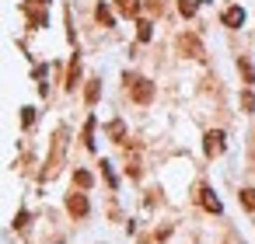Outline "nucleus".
Instances as JSON below:
<instances>
[{
    "instance_id": "obj_1",
    "label": "nucleus",
    "mask_w": 255,
    "mask_h": 244,
    "mask_svg": "<svg viewBox=\"0 0 255 244\" xmlns=\"http://www.w3.org/2000/svg\"><path fill=\"white\" fill-rule=\"evenodd\" d=\"M178 49H182V56H189V60H206V49H203V42H199L196 35H178Z\"/></svg>"
},
{
    "instance_id": "obj_2",
    "label": "nucleus",
    "mask_w": 255,
    "mask_h": 244,
    "mask_svg": "<svg viewBox=\"0 0 255 244\" xmlns=\"http://www.w3.org/2000/svg\"><path fill=\"white\" fill-rule=\"evenodd\" d=\"M133 87H129V94H133V101L136 105H150V98H154V84L147 81V77H136V81H129Z\"/></svg>"
},
{
    "instance_id": "obj_3",
    "label": "nucleus",
    "mask_w": 255,
    "mask_h": 244,
    "mask_svg": "<svg viewBox=\"0 0 255 244\" xmlns=\"http://www.w3.org/2000/svg\"><path fill=\"white\" fill-rule=\"evenodd\" d=\"M224 147H227V143H224V133H220V129H210V133H206V143H203L206 157H220Z\"/></svg>"
},
{
    "instance_id": "obj_4",
    "label": "nucleus",
    "mask_w": 255,
    "mask_h": 244,
    "mask_svg": "<svg viewBox=\"0 0 255 244\" xmlns=\"http://www.w3.org/2000/svg\"><path fill=\"white\" fill-rule=\"evenodd\" d=\"M67 209H70V216H88V199L81 192H74V195H67Z\"/></svg>"
},
{
    "instance_id": "obj_5",
    "label": "nucleus",
    "mask_w": 255,
    "mask_h": 244,
    "mask_svg": "<svg viewBox=\"0 0 255 244\" xmlns=\"http://www.w3.org/2000/svg\"><path fill=\"white\" fill-rule=\"evenodd\" d=\"M224 25H227V28H241V25H245V11H241V7H227V11H224Z\"/></svg>"
},
{
    "instance_id": "obj_6",
    "label": "nucleus",
    "mask_w": 255,
    "mask_h": 244,
    "mask_svg": "<svg viewBox=\"0 0 255 244\" xmlns=\"http://www.w3.org/2000/svg\"><path fill=\"white\" fill-rule=\"evenodd\" d=\"M199 202H203V209H210V213H220V199L213 195V188H199Z\"/></svg>"
},
{
    "instance_id": "obj_7",
    "label": "nucleus",
    "mask_w": 255,
    "mask_h": 244,
    "mask_svg": "<svg viewBox=\"0 0 255 244\" xmlns=\"http://www.w3.org/2000/svg\"><path fill=\"white\" fill-rule=\"evenodd\" d=\"M116 7L123 18H136L140 14V0H116Z\"/></svg>"
},
{
    "instance_id": "obj_8",
    "label": "nucleus",
    "mask_w": 255,
    "mask_h": 244,
    "mask_svg": "<svg viewBox=\"0 0 255 244\" xmlns=\"http://www.w3.org/2000/svg\"><path fill=\"white\" fill-rule=\"evenodd\" d=\"M77 81H81V60H74V63H70V74H67V91H74V87H77Z\"/></svg>"
},
{
    "instance_id": "obj_9",
    "label": "nucleus",
    "mask_w": 255,
    "mask_h": 244,
    "mask_svg": "<svg viewBox=\"0 0 255 244\" xmlns=\"http://www.w3.org/2000/svg\"><path fill=\"white\" fill-rule=\"evenodd\" d=\"M150 35H154V25L150 21H136V39L140 42H150Z\"/></svg>"
},
{
    "instance_id": "obj_10",
    "label": "nucleus",
    "mask_w": 255,
    "mask_h": 244,
    "mask_svg": "<svg viewBox=\"0 0 255 244\" xmlns=\"http://www.w3.org/2000/svg\"><path fill=\"white\" fill-rule=\"evenodd\" d=\"M98 94H102V81H88V91H84L88 105H95V101H98Z\"/></svg>"
},
{
    "instance_id": "obj_11",
    "label": "nucleus",
    "mask_w": 255,
    "mask_h": 244,
    "mask_svg": "<svg viewBox=\"0 0 255 244\" xmlns=\"http://www.w3.org/2000/svg\"><path fill=\"white\" fill-rule=\"evenodd\" d=\"M95 18H98V21H102L105 28H112V21H116V18H112V11H109L105 4H98V11H95Z\"/></svg>"
},
{
    "instance_id": "obj_12",
    "label": "nucleus",
    "mask_w": 255,
    "mask_h": 244,
    "mask_svg": "<svg viewBox=\"0 0 255 244\" xmlns=\"http://www.w3.org/2000/svg\"><path fill=\"white\" fill-rule=\"evenodd\" d=\"M238 70H241V77H245V84H252V81H255V67H252L248 60H238Z\"/></svg>"
},
{
    "instance_id": "obj_13",
    "label": "nucleus",
    "mask_w": 255,
    "mask_h": 244,
    "mask_svg": "<svg viewBox=\"0 0 255 244\" xmlns=\"http://www.w3.org/2000/svg\"><path fill=\"white\" fill-rule=\"evenodd\" d=\"M91 181H95V178H91L88 171H74V185H77V188H91Z\"/></svg>"
},
{
    "instance_id": "obj_14",
    "label": "nucleus",
    "mask_w": 255,
    "mask_h": 244,
    "mask_svg": "<svg viewBox=\"0 0 255 244\" xmlns=\"http://www.w3.org/2000/svg\"><path fill=\"white\" fill-rule=\"evenodd\" d=\"M178 11H182V18H192L196 14V0H178Z\"/></svg>"
},
{
    "instance_id": "obj_15",
    "label": "nucleus",
    "mask_w": 255,
    "mask_h": 244,
    "mask_svg": "<svg viewBox=\"0 0 255 244\" xmlns=\"http://www.w3.org/2000/svg\"><path fill=\"white\" fill-rule=\"evenodd\" d=\"M109 133H112V140H116V143H123V136H126V126H123V122H112V126H109Z\"/></svg>"
},
{
    "instance_id": "obj_16",
    "label": "nucleus",
    "mask_w": 255,
    "mask_h": 244,
    "mask_svg": "<svg viewBox=\"0 0 255 244\" xmlns=\"http://www.w3.org/2000/svg\"><path fill=\"white\" fill-rule=\"evenodd\" d=\"M84 147H95V119H88L84 126Z\"/></svg>"
},
{
    "instance_id": "obj_17",
    "label": "nucleus",
    "mask_w": 255,
    "mask_h": 244,
    "mask_svg": "<svg viewBox=\"0 0 255 244\" xmlns=\"http://www.w3.org/2000/svg\"><path fill=\"white\" fill-rule=\"evenodd\" d=\"M241 206L245 209H255V188H245L241 192Z\"/></svg>"
},
{
    "instance_id": "obj_18",
    "label": "nucleus",
    "mask_w": 255,
    "mask_h": 244,
    "mask_svg": "<svg viewBox=\"0 0 255 244\" xmlns=\"http://www.w3.org/2000/svg\"><path fill=\"white\" fill-rule=\"evenodd\" d=\"M241 108H245V112H252V108H255V98H252V91H245V94H241Z\"/></svg>"
},
{
    "instance_id": "obj_19",
    "label": "nucleus",
    "mask_w": 255,
    "mask_h": 244,
    "mask_svg": "<svg viewBox=\"0 0 255 244\" xmlns=\"http://www.w3.org/2000/svg\"><path fill=\"white\" fill-rule=\"evenodd\" d=\"M21 122L32 126V122H35V108H25V112H21Z\"/></svg>"
}]
</instances>
